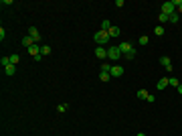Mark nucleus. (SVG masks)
<instances>
[{"label":"nucleus","mask_w":182,"mask_h":136,"mask_svg":"<svg viewBox=\"0 0 182 136\" xmlns=\"http://www.w3.org/2000/svg\"><path fill=\"white\" fill-rule=\"evenodd\" d=\"M93 39H95V43L99 45V47H105L109 43V33L107 31H97V33L93 35Z\"/></svg>","instance_id":"obj_1"},{"label":"nucleus","mask_w":182,"mask_h":136,"mask_svg":"<svg viewBox=\"0 0 182 136\" xmlns=\"http://www.w3.org/2000/svg\"><path fill=\"white\" fill-rule=\"evenodd\" d=\"M120 57H123V53L120 51V47L115 45V47H107V59H111V61H117Z\"/></svg>","instance_id":"obj_2"},{"label":"nucleus","mask_w":182,"mask_h":136,"mask_svg":"<svg viewBox=\"0 0 182 136\" xmlns=\"http://www.w3.org/2000/svg\"><path fill=\"white\" fill-rule=\"evenodd\" d=\"M176 12V6H174V2H172V0H170V2H164V4H162V14H174Z\"/></svg>","instance_id":"obj_3"},{"label":"nucleus","mask_w":182,"mask_h":136,"mask_svg":"<svg viewBox=\"0 0 182 136\" xmlns=\"http://www.w3.org/2000/svg\"><path fill=\"white\" fill-rule=\"evenodd\" d=\"M28 53L33 55L34 61H40V59H43V53H40V47H39V45H33V47H28Z\"/></svg>","instance_id":"obj_4"},{"label":"nucleus","mask_w":182,"mask_h":136,"mask_svg":"<svg viewBox=\"0 0 182 136\" xmlns=\"http://www.w3.org/2000/svg\"><path fill=\"white\" fill-rule=\"evenodd\" d=\"M123 71H126V69L121 67V65H111L109 75H111V77H121V75H123Z\"/></svg>","instance_id":"obj_5"},{"label":"nucleus","mask_w":182,"mask_h":136,"mask_svg":"<svg viewBox=\"0 0 182 136\" xmlns=\"http://www.w3.org/2000/svg\"><path fill=\"white\" fill-rule=\"evenodd\" d=\"M95 57L101 59V61H103V59H107V49H105V47H97V49H95Z\"/></svg>","instance_id":"obj_6"},{"label":"nucleus","mask_w":182,"mask_h":136,"mask_svg":"<svg viewBox=\"0 0 182 136\" xmlns=\"http://www.w3.org/2000/svg\"><path fill=\"white\" fill-rule=\"evenodd\" d=\"M28 35H30V37L34 39V43H39V41H40V33L37 31V27H30V28H28Z\"/></svg>","instance_id":"obj_7"},{"label":"nucleus","mask_w":182,"mask_h":136,"mask_svg":"<svg viewBox=\"0 0 182 136\" xmlns=\"http://www.w3.org/2000/svg\"><path fill=\"white\" fill-rule=\"evenodd\" d=\"M117 47H120V51H121V53H123V55H126V53H129V51H132V45H129V43H126V41H123V43H120Z\"/></svg>","instance_id":"obj_8"},{"label":"nucleus","mask_w":182,"mask_h":136,"mask_svg":"<svg viewBox=\"0 0 182 136\" xmlns=\"http://www.w3.org/2000/svg\"><path fill=\"white\" fill-rule=\"evenodd\" d=\"M168 88V77H162L160 81L156 83V89H166Z\"/></svg>","instance_id":"obj_9"},{"label":"nucleus","mask_w":182,"mask_h":136,"mask_svg":"<svg viewBox=\"0 0 182 136\" xmlns=\"http://www.w3.org/2000/svg\"><path fill=\"white\" fill-rule=\"evenodd\" d=\"M107 33H109V39H113V37H120V33H121V31H120V27H111V28L107 31Z\"/></svg>","instance_id":"obj_10"},{"label":"nucleus","mask_w":182,"mask_h":136,"mask_svg":"<svg viewBox=\"0 0 182 136\" xmlns=\"http://www.w3.org/2000/svg\"><path fill=\"white\" fill-rule=\"evenodd\" d=\"M4 73H6V75H14V73H16V65H12V63L6 65V67H4Z\"/></svg>","instance_id":"obj_11"},{"label":"nucleus","mask_w":182,"mask_h":136,"mask_svg":"<svg viewBox=\"0 0 182 136\" xmlns=\"http://www.w3.org/2000/svg\"><path fill=\"white\" fill-rule=\"evenodd\" d=\"M160 63L164 65V67H170V65H172V61H170V57H168V55H164V57H160Z\"/></svg>","instance_id":"obj_12"},{"label":"nucleus","mask_w":182,"mask_h":136,"mask_svg":"<svg viewBox=\"0 0 182 136\" xmlns=\"http://www.w3.org/2000/svg\"><path fill=\"white\" fill-rule=\"evenodd\" d=\"M138 100H146V98H148V91H146V89H138Z\"/></svg>","instance_id":"obj_13"},{"label":"nucleus","mask_w":182,"mask_h":136,"mask_svg":"<svg viewBox=\"0 0 182 136\" xmlns=\"http://www.w3.org/2000/svg\"><path fill=\"white\" fill-rule=\"evenodd\" d=\"M158 22H170V16H168V14H158Z\"/></svg>","instance_id":"obj_14"},{"label":"nucleus","mask_w":182,"mask_h":136,"mask_svg":"<svg viewBox=\"0 0 182 136\" xmlns=\"http://www.w3.org/2000/svg\"><path fill=\"white\" fill-rule=\"evenodd\" d=\"M0 63H2V67H6V65H10V55H4V57L0 59Z\"/></svg>","instance_id":"obj_15"},{"label":"nucleus","mask_w":182,"mask_h":136,"mask_svg":"<svg viewBox=\"0 0 182 136\" xmlns=\"http://www.w3.org/2000/svg\"><path fill=\"white\" fill-rule=\"evenodd\" d=\"M111 71V65L109 63H101V73H109Z\"/></svg>","instance_id":"obj_16"},{"label":"nucleus","mask_w":182,"mask_h":136,"mask_svg":"<svg viewBox=\"0 0 182 136\" xmlns=\"http://www.w3.org/2000/svg\"><path fill=\"white\" fill-rule=\"evenodd\" d=\"M111 27H113V25H111L109 21H103V22H101V31H109Z\"/></svg>","instance_id":"obj_17"},{"label":"nucleus","mask_w":182,"mask_h":136,"mask_svg":"<svg viewBox=\"0 0 182 136\" xmlns=\"http://www.w3.org/2000/svg\"><path fill=\"white\" fill-rule=\"evenodd\" d=\"M10 63H12V65H18L20 63V55H10Z\"/></svg>","instance_id":"obj_18"},{"label":"nucleus","mask_w":182,"mask_h":136,"mask_svg":"<svg viewBox=\"0 0 182 136\" xmlns=\"http://www.w3.org/2000/svg\"><path fill=\"white\" fill-rule=\"evenodd\" d=\"M168 85H174V88H178V85H180V81H178L176 77H168Z\"/></svg>","instance_id":"obj_19"},{"label":"nucleus","mask_w":182,"mask_h":136,"mask_svg":"<svg viewBox=\"0 0 182 136\" xmlns=\"http://www.w3.org/2000/svg\"><path fill=\"white\" fill-rule=\"evenodd\" d=\"M154 35H158V37H162V35H164V27H162V25H158V27L154 28Z\"/></svg>","instance_id":"obj_20"},{"label":"nucleus","mask_w":182,"mask_h":136,"mask_svg":"<svg viewBox=\"0 0 182 136\" xmlns=\"http://www.w3.org/2000/svg\"><path fill=\"white\" fill-rule=\"evenodd\" d=\"M148 41H150L148 35H142V37H140V45H148Z\"/></svg>","instance_id":"obj_21"},{"label":"nucleus","mask_w":182,"mask_h":136,"mask_svg":"<svg viewBox=\"0 0 182 136\" xmlns=\"http://www.w3.org/2000/svg\"><path fill=\"white\" fill-rule=\"evenodd\" d=\"M178 21H180V14H178V12L170 14V22H178Z\"/></svg>","instance_id":"obj_22"},{"label":"nucleus","mask_w":182,"mask_h":136,"mask_svg":"<svg viewBox=\"0 0 182 136\" xmlns=\"http://www.w3.org/2000/svg\"><path fill=\"white\" fill-rule=\"evenodd\" d=\"M123 57H126V59H129V61H134V57H136V51L132 49V51H129V53H126Z\"/></svg>","instance_id":"obj_23"},{"label":"nucleus","mask_w":182,"mask_h":136,"mask_svg":"<svg viewBox=\"0 0 182 136\" xmlns=\"http://www.w3.org/2000/svg\"><path fill=\"white\" fill-rule=\"evenodd\" d=\"M40 53H43V55H49V53H51V47H49V45H43V47H40Z\"/></svg>","instance_id":"obj_24"},{"label":"nucleus","mask_w":182,"mask_h":136,"mask_svg":"<svg viewBox=\"0 0 182 136\" xmlns=\"http://www.w3.org/2000/svg\"><path fill=\"white\" fill-rule=\"evenodd\" d=\"M109 77H111L109 73H99V79H101V81H109Z\"/></svg>","instance_id":"obj_25"},{"label":"nucleus","mask_w":182,"mask_h":136,"mask_svg":"<svg viewBox=\"0 0 182 136\" xmlns=\"http://www.w3.org/2000/svg\"><path fill=\"white\" fill-rule=\"evenodd\" d=\"M146 102H148V104H154V102H156V95H154V94H148Z\"/></svg>","instance_id":"obj_26"},{"label":"nucleus","mask_w":182,"mask_h":136,"mask_svg":"<svg viewBox=\"0 0 182 136\" xmlns=\"http://www.w3.org/2000/svg\"><path fill=\"white\" fill-rule=\"evenodd\" d=\"M57 110H59V112H67V104H59Z\"/></svg>","instance_id":"obj_27"},{"label":"nucleus","mask_w":182,"mask_h":136,"mask_svg":"<svg viewBox=\"0 0 182 136\" xmlns=\"http://www.w3.org/2000/svg\"><path fill=\"white\" fill-rule=\"evenodd\" d=\"M176 89H178V94L182 95V83H180V85H178V88H176Z\"/></svg>","instance_id":"obj_28"},{"label":"nucleus","mask_w":182,"mask_h":136,"mask_svg":"<svg viewBox=\"0 0 182 136\" xmlns=\"http://www.w3.org/2000/svg\"><path fill=\"white\" fill-rule=\"evenodd\" d=\"M136 136H146V134H144V132H140V134H136Z\"/></svg>","instance_id":"obj_29"}]
</instances>
